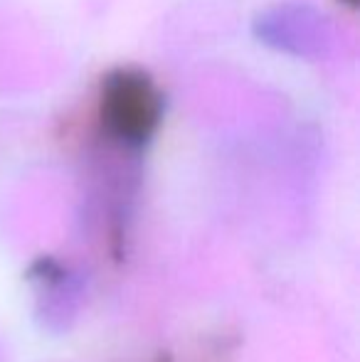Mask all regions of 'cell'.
I'll return each instance as SVG.
<instances>
[{
  "instance_id": "6da1fadb",
  "label": "cell",
  "mask_w": 360,
  "mask_h": 362,
  "mask_svg": "<svg viewBox=\"0 0 360 362\" xmlns=\"http://www.w3.org/2000/svg\"><path fill=\"white\" fill-rule=\"evenodd\" d=\"M161 109L163 101L158 89L144 72L119 69L104 79L99 116L104 134L116 144L126 148L144 146L158 129Z\"/></svg>"
},
{
  "instance_id": "7a4b0ae2",
  "label": "cell",
  "mask_w": 360,
  "mask_h": 362,
  "mask_svg": "<svg viewBox=\"0 0 360 362\" xmlns=\"http://www.w3.org/2000/svg\"><path fill=\"white\" fill-rule=\"evenodd\" d=\"M257 37L279 52L316 59L331 47V25L308 5H279L255 23Z\"/></svg>"
}]
</instances>
